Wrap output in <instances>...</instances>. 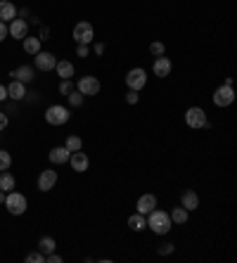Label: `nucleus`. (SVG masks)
<instances>
[{
	"label": "nucleus",
	"mask_w": 237,
	"mask_h": 263,
	"mask_svg": "<svg viewBox=\"0 0 237 263\" xmlns=\"http://www.w3.org/2000/svg\"><path fill=\"white\" fill-rule=\"evenodd\" d=\"M5 207L12 216H21L27 211V197L12 190V192H7V197H5Z\"/></svg>",
	"instance_id": "obj_4"
},
{
	"label": "nucleus",
	"mask_w": 237,
	"mask_h": 263,
	"mask_svg": "<svg viewBox=\"0 0 237 263\" xmlns=\"http://www.w3.org/2000/svg\"><path fill=\"white\" fill-rule=\"evenodd\" d=\"M5 38H7V24L5 21H0V43L5 41Z\"/></svg>",
	"instance_id": "obj_37"
},
{
	"label": "nucleus",
	"mask_w": 237,
	"mask_h": 263,
	"mask_svg": "<svg viewBox=\"0 0 237 263\" xmlns=\"http://www.w3.org/2000/svg\"><path fill=\"white\" fill-rule=\"evenodd\" d=\"M55 71H57V76L62 78V81H67V78L74 76V64L69 62V60H60V62L55 64Z\"/></svg>",
	"instance_id": "obj_19"
},
{
	"label": "nucleus",
	"mask_w": 237,
	"mask_h": 263,
	"mask_svg": "<svg viewBox=\"0 0 237 263\" xmlns=\"http://www.w3.org/2000/svg\"><path fill=\"white\" fill-rule=\"evenodd\" d=\"M24 52L27 55H38L41 52V38L38 36H27L24 38Z\"/></svg>",
	"instance_id": "obj_23"
},
{
	"label": "nucleus",
	"mask_w": 237,
	"mask_h": 263,
	"mask_svg": "<svg viewBox=\"0 0 237 263\" xmlns=\"http://www.w3.org/2000/svg\"><path fill=\"white\" fill-rule=\"evenodd\" d=\"M71 90H74V83H71V78H67V81H62V83H60V93H62V95H69Z\"/></svg>",
	"instance_id": "obj_30"
},
{
	"label": "nucleus",
	"mask_w": 237,
	"mask_h": 263,
	"mask_svg": "<svg viewBox=\"0 0 237 263\" xmlns=\"http://www.w3.org/2000/svg\"><path fill=\"white\" fill-rule=\"evenodd\" d=\"M14 185H17L14 176L10 173V171H0V190H3V192H12Z\"/></svg>",
	"instance_id": "obj_24"
},
{
	"label": "nucleus",
	"mask_w": 237,
	"mask_h": 263,
	"mask_svg": "<svg viewBox=\"0 0 237 263\" xmlns=\"http://www.w3.org/2000/svg\"><path fill=\"white\" fill-rule=\"evenodd\" d=\"M232 102H235V90H232V85L223 83L214 90V104H216V107H230Z\"/></svg>",
	"instance_id": "obj_7"
},
{
	"label": "nucleus",
	"mask_w": 237,
	"mask_h": 263,
	"mask_svg": "<svg viewBox=\"0 0 237 263\" xmlns=\"http://www.w3.org/2000/svg\"><path fill=\"white\" fill-rule=\"evenodd\" d=\"M69 119H71V111H69V107H64V104H52V107L45 111V121L50 126H64Z\"/></svg>",
	"instance_id": "obj_3"
},
{
	"label": "nucleus",
	"mask_w": 237,
	"mask_h": 263,
	"mask_svg": "<svg viewBox=\"0 0 237 263\" xmlns=\"http://www.w3.org/2000/svg\"><path fill=\"white\" fill-rule=\"evenodd\" d=\"M19 14V10L14 7V3H10V0H0V21H12L14 17Z\"/></svg>",
	"instance_id": "obj_16"
},
{
	"label": "nucleus",
	"mask_w": 237,
	"mask_h": 263,
	"mask_svg": "<svg viewBox=\"0 0 237 263\" xmlns=\"http://www.w3.org/2000/svg\"><path fill=\"white\" fill-rule=\"evenodd\" d=\"M149 52H152L154 57H162V55H166V48H164V43L154 41L152 45H149Z\"/></svg>",
	"instance_id": "obj_29"
},
{
	"label": "nucleus",
	"mask_w": 237,
	"mask_h": 263,
	"mask_svg": "<svg viewBox=\"0 0 237 263\" xmlns=\"http://www.w3.org/2000/svg\"><path fill=\"white\" fill-rule=\"evenodd\" d=\"M55 185H57V171H52V168L41 171V176H38V190L41 192H50Z\"/></svg>",
	"instance_id": "obj_12"
},
{
	"label": "nucleus",
	"mask_w": 237,
	"mask_h": 263,
	"mask_svg": "<svg viewBox=\"0 0 237 263\" xmlns=\"http://www.w3.org/2000/svg\"><path fill=\"white\" fill-rule=\"evenodd\" d=\"M55 247H57V244H55V240H52L50 235L41 237V242H38V251H41L43 256H47V254H52Z\"/></svg>",
	"instance_id": "obj_25"
},
{
	"label": "nucleus",
	"mask_w": 237,
	"mask_h": 263,
	"mask_svg": "<svg viewBox=\"0 0 237 263\" xmlns=\"http://www.w3.org/2000/svg\"><path fill=\"white\" fill-rule=\"evenodd\" d=\"M76 55L86 60V57L90 55V45H78V43H76Z\"/></svg>",
	"instance_id": "obj_32"
},
{
	"label": "nucleus",
	"mask_w": 237,
	"mask_h": 263,
	"mask_svg": "<svg viewBox=\"0 0 237 263\" xmlns=\"http://www.w3.org/2000/svg\"><path fill=\"white\" fill-rule=\"evenodd\" d=\"M95 38V28L90 26V21H78L74 26V41L78 45H90Z\"/></svg>",
	"instance_id": "obj_5"
},
{
	"label": "nucleus",
	"mask_w": 237,
	"mask_h": 263,
	"mask_svg": "<svg viewBox=\"0 0 237 263\" xmlns=\"http://www.w3.org/2000/svg\"><path fill=\"white\" fill-rule=\"evenodd\" d=\"M69 161H71V168H74L76 173H86L90 166V159H88V154L86 152H71V157H69Z\"/></svg>",
	"instance_id": "obj_13"
},
{
	"label": "nucleus",
	"mask_w": 237,
	"mask_h": 263,
	"mask_svg": "<svg viewBox=\"0 0 237 263\" xmlns=\"http://www.w3.org/2000/svg\"><path fill=\"white\" fill-rule=\"evenodd\" d=\"M147 228L154 232V235H169L171 232V216H169V211H164V209H152L147 216Z\"/></svg>",
	"instance_id": "obj_1"
},
{
	"label": "nucleus",
	"mask_w": 237,
	"mask_h": 263,
	"mask_svg": "<svg viewBox=\"0 0 237 263\" xmlns=\"http://www.w3.org/2000/svg\"><path fill=\"white\" fill-rule=\"evenodd\" d=\"M169 216H171V223H176V225H185L188 218H190V211L185 207H173L169 211Z\"/></svg>",
	"instance_id": "obj_20"
},
{
	"label": "nucleus",
	"mask_w": 237,
	"mask_h": 263,
	"mask_svg": "<svg viewBox=\"0 0 237 263\" xmlns=\"http://www.w3.org/2000/svg\"><path fill=\"white\" fill-rule=\"evenodd\" d=\"M152 71H154V76L156 78H166L173 71V62H171L169 57L166 55H162V57H156L154 60V64H152Z\"/></svg>",
	"instance_id": "obj_9"
},
{
	"label": "nucleus",
	"mask_w": 237,
	"mask_h": 263,
	"mask_svg": "<svg viewBox=\"0 0 237 263\" xmlns=\"http://www.w3.org/2000/svg\"><path fill=\"white\" fill-rule=\"evenodd\" d=\"M128 228L133 230V232H142V230H147V218L142 214H130L128 216Z\"/></svg>",
	"instance_id": "obj_21"
},
{
	"label": "nucleus",
	"mask_w": 237,
	"mask_h": 263,
	"mask_svg": "<svg viewBox=\"0 0 237 263\" xmlns=\"http://www.w3.org/2000/svg\"><path fill=\"white\" fill-rule=\"evenodd\" d=\"M5 197H7V192H3V190H0V204H5Z\"/></svg>",
	"instance_id": "obj_40"
},
{
	"label": "nucleus",
	"mask_w": 237,
	"mask_h": 263,
	"mask_svg": "<svg viewBox=\"0 0 237 263\" xmlns=\"http://www.w3.org/2000/svg\"><path fill=\"white\" fill-rule=\"evenodd\" d=\"M173 249H176V247H173V244H162V247H159V254H162V256H166V254H173Z\"/></svg>",
	"instance_id": "obj_33"
},
{
	"label": "nucleus",
	"mask_w": 237,
	"mask_h": 263,
	"mask_svg": "<svg viewBox=\"0 0 237 263\" xmlns=\"http://www.w3.org/2000/svg\"><path fill=\"white\" fill-rule=\"evenodd\" d=\"M126 85H128V90H138V93H140V90L147 85V71L140 69V67L130 69L128 74H126Z\"/></svg>",
	"instance_id": "obj_6"
},
{
	"label": "nucleus",
	"mask_w": 237,
	"mask_h": 263,
	"mask_svg": "<svg viewBox=\"0 0 237 263\" xmlns=\"http://www.w3.org/2000/svg\"><path fill=\"white\" fill-rule=\"evenodd\" d=\"M64 147H67L69 152H78V150L83 147V140L78 138V135H69L67 142H64Z\"/></svg>",
	"instance_id": "obj_26"
},
{
	"label": "nucleus",
	"mask_w": 237,
	"mask_h": 263,
	"mask_svg": "<svg viewBox=\"0 0 237 263\" xmlns=\"http://www.w3.org/2000/svg\"><path fill=\"white\" fill-rule=\"evenodd\" d=\"M69 157H71V152H69L67 147H52L50 150V161L52 164H57V166H62V164H69Z\"/></svg>",
	"instance_id": "obj_17"
},
{
	"label": "nucleus",
	"mask_w": 237,
	"mask_h": 263,
	"mask_svg": "<svg viewBox=\"0 0 237 263\" xmlns=\"http://www.w3.org/2000/svg\"><path fill=\"white\" fill-rule=\"evenodd\" d=\"M93 52H95L97 57L104 55V43H95V45H93Z\"/></svg>",
	"instance_id": "obj_35"
},
{
	"label": "nucleus",
	"mask_w": 237,
	"mask_h": 263,
	"mask_svg": "<svg viewBox=\"0 0 237 263\" xmlns=\"http://www.w3.org/2000/svg\"><path fill=\"white\" fill-rule=\"evenodd\" d=\"M3 100H7V88L5 85H0V102H3Z\"/></svg>",
	"instance_id": "obj_39"
},
{
	"label": "nucleus",
	"mask_w": 237,
	"mask_h": 263,
	"mask_svg": "<svg viewBox=\"0 0 237 263\" xmlns=\"http://www.w3.org/2000/svg\"><path fill=\"white\" fill-rule=\"evenodd\" d=\"M34 62H36V69L38 71H52L55 64H57V60H55L52 52H38V55H34Z\"/></svg>",
	"instance_id": "obj_11"
},
{
	"label": "nucleus",
	"mask_w": 237,
	"mask_h": 263,
	"mask_svg": "<svg viewBox=\"0 0 237 263\" xmlns=\"http://www.w3.org/2000/svg\"><path fill=\"white\" fill-rule=\"evenodd\" d=\"M67 97H69V102H71V107H81L83 104V95L78 93V90H71Z\"/></svg>",
	"instance_id": "obj_28"
},
{
	"label": "nucleus",
	"mask_w": 237,
	"mask_h": 263,
	"mask_svg": "<svg viewBox=\"0 0 237 263\" xmlns=\"http://www.w3.org/2000/svg\"><path fill=\"white\" fill-rule=\"evenodd\" d=\"M100 88H102V83L95 76H81V78H78V83H76V90H78L83 97L97 95V93H100Z\"/></svg>",
	"instance_id": "obj_8"
},
{
	"label": "nucleus",
	"mask_w": 237,
	"mask_h": 263,
	"mask_svg": "<svg viewBox=\"0 0 237 263\" xmlns=\"http://www.w3.org/2000/svg\"><path fill=\"white\" fill-rule=\"evenodd\" d=\"M152 209H156V197L154 194H142L140 199H138V204H136V211L142 214V216H147Z\"/></svg>",
	"instance_id": "obj_15"
},
{
	"label": "nucleus",
	"mask_w": 237,
	"mask_h": 263,
	"mask_svg": "<svg viewBox=\"0 0 237 263\" xmlns=\"http://www.w3.org/2000/svg\"><path fill=\"white\" fill-rule=\"evenodd\" d=\"M185 126L192 128V131H199V128H209V119H206V111L202 107H190L185 111Z\"/></svg>",
	"instance_id": "obj_2"
},
{
	"label": "nucleus",
	"mask_w": 237,
	"mask_h": 263,
	"mask_svg": "<svg viewBox=\"0 0 237 263\" xmlns=\"http://www.w3.org/2000/svg\"><path fill=\"white\" fill-rule=\"evenodd\" d=\"M180 207H185L188 211H195V209L199 207V194H197L195 190H185L183 197H180Z\"/></svg>",
	"instance_id": "obj_18"
},
{
	"label": "nucleus",
	"mask_w": 237,
	"mask_h": 263,
	"mask_svg": "<svg viewBox=\"0 0 237 263\" xmlns=\"http://www.w3.org/2000/svg\"><path fill=\"white\" fill-rule=\"evenodd\" d=\"M12 166V154L7 150H0V171H10Z\"/></svg>",
	"instance_id": "obj_27"
},
{
	"label": "nucleus",
	"mask_w": 237,
	"mask_h": 263,
	"mask_svg": "<svg viewBox=\"0 0 237 263\" xmlns=\"http://www.w3.org/2000/svg\"><path fill=\"white\" fill-rule=\"evenodd\" d=\"M27 261L29 263H43V261H45V256H43L41 251H31V254L27 256Z\"/></svg>",
	"instance_id": "obj_31"
},
{
	"label": "nucleus",
	"mask_w": 237,
	"mask_h": 263,
	"mask_svg": "<svg viewBox=\"0 0 237 263\" xmlns=\"http://www.w3.org/2000/svg\"><path fill=\"white\" fill-rule=\"evenodd\" d=\"M126 102H128V104H138V90H128V95H126Z\"/></svg>",
	"instance_id": "obj_34"
},
{
	"label": "nucleus",
	"mask_w": 237,
	"mask_h": 263,
	"mask_svg": "<svg viewBox=\"0 0 237 263\" xmlns=\"http://www.w3.org/2000/svg\"><path fill=\"white\" fill-rule=\"evenodd\" d=\"M12 78H17L21 83H31V81H34V69H31L29 64H21L19 69L12 71Z\"/></svg>",
	"instance_id": "obj_22"
},
{
	"label": "nucleus",
	"mask_w": 237,
	"mask_h": 263,
	"mask_svg": "<svg viewBox=\"0 0 237 263\" xmlns=\"http://www.w3.org/2000/svg\"><path fill=\"white\" fill-rule=\"evenodd\" d=\"M45 261L47 263H62V256H57V254L52 251V254H47V256H45Z\"/></svg>",
	"instance_id": "obj_36"
},
{
	"label": "nucleus",
	"mask_w": 237,
	"mask_h": 263,
	"mask_svg": "<svg viewBox=\"0 0 237 263\" xmlns=\"http://www.w3.org/2000/svg\"><path fill=\"white\" fill-rule=\"evenodd\" d=\"M5 128H7V114L0 111V131H5Z\"/></svg>",
	"instance_id": "obj_38"
},
{
	"label": "nucleus",
	"mask_w": 237,
	"mask_h": 263,
	"mask_svg": "<svg viewBox=\"0 0 237 263\" xmlns=\"http://www.w3.org/2000/svg\"><path fill=\"white\" fill-rule=\"evenodd\" d=\"M27 34H29V24L24 19H17V17H14V19L10 21V26H7V36H12L17 41H24Z\"/></svg>",
	"instance_id": "obj_10"
},
{
	"label": "nucleus",
	"mask_w": 237,
	"mask_h": 263,
	"mask_svg": "<svg viewBox=\"0 0 237 263\" xmlns=\"http://www.w3.org/2000/svg\"><path fill=\"white\" fill-rule=\"evenodd\" d=\"M7 97L14 100V102L24 100V97H27V85L21 83V81H17V78H12V83L7 85Z\"/></svg>",
	"instance_id": "obj_14"
}]
</instances>
